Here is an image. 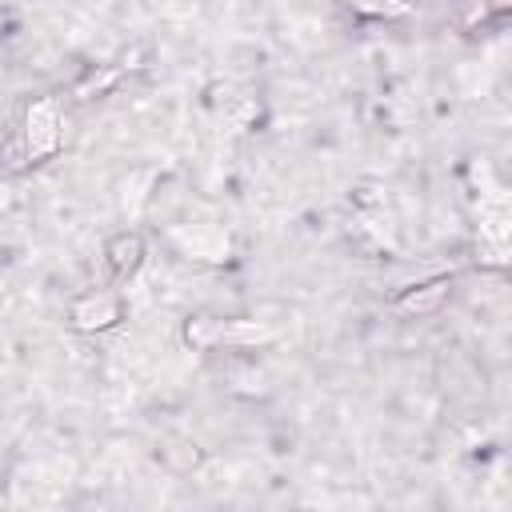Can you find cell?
<instances>
[{
	"instance_id": "cell-1",
	"label": "cell",
	"mask_w": 512,
	"mask_h": 512,
	"mask_svg": "<svg viewBox=\"0 0 512 512\" xmlns=\"http://www.w3.org/2000/svg\"><path fill=\"white\" fill-rule=\"evenodd\" d=\"M20 144H24V160H44L60 148V108H56V100H36L28 108Z\"/></svg>"
},
{
	"instance_id": "cell-2",
	"label": "cell",
	"mask_w": 512,
	"mask_h": 512,
	"mask_svg": "<svg viewBox=\"0 0 512 512\" xmlns=\"http://www.w3.org/2000/svg\"><path fill=\"white\" fill-rule=\"evenodd\" d=\"M72 320H76V328H84V332H92V328H108V324L120 320V304H116L112 296L100 292V296L80 300L76 312H72Z\"/></svg>"
},
{
	"instance_id": "cell-3",
	"label": "cell",
	"mask_w": 512,
	"mask_h": 512,
	"mask_svg": "<svg viewBox=\"0 0 512 512\" xmlns=\"http://www.w3.org/2000/svg\"><path fill=\"white\" fill-rule=\"evenodd\" d=\"M140 256H144V244H140L136 232H120V236L108 244V260H112V268H116L120 276L132 272V268L140 264Z\"/></svg>"
},
{
	"instance_id": "cell-4",
	"label": "cell",
	"mask_w": 512,
	"mask_h": 512,
	"mask_svg": "<svg viewBox=\"0 0 512 512\" xmlns=\"http://www.w3.org/2000/svg\"><path fill=\"white\" fill-rule=\"evenodd\" d=\"M348 4H352V12H360V16H404V12H408L404 0H348Z\"/></svg>"
},
{
	"instance_id": "cell-5",
	"label": "cell",
	"mask_w": 512,
	"mask_h": 512,
	"mask_svg": "<svg viewBox=\"0 0 512 512\" xmlns=\"http://www.w3.org/2000/svg\"><path fill=\"white\" fill-rule=\"evenodd\" d=\"M444 292H448V284H444V280L424 284V292H408V296L400 300V308H408V312H412V308H416V312H420V308H432V304H440V296H444Z\"/></svg>"
}]
</instances>
